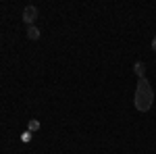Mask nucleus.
I'll use <instances>...</instances> for the list:
<instances>
[{"label": "nucleus", "instance_id": "f03ea898", "mask_svg": "<svg viewBox=\"0 0 156 154\" xmlns=\"http://www.w3.org/2000/svg\"><path fill=\"white\" fill-rule=\"evenodd\" d=\"M36 19H37V9L34 6V4H27V6L23 9V23L34 25Z\"/></svg>", "mask_w": 156, "mask_h": 154}, {"label": "nucleus", "instance_id": "39448f33", "mask_svg": "<svg viewBox=\"0 0 156 154\" xmlns=\"http://www.w3.org/2000/svg\"><path fill=\"white\" fill-rule=\"evenodd\" d=\"M37 127H40L37 121H31V123H29V129H37Z\"/></svg>", "mask_w": 156, "mask_h": 154}, {"label": "nucleus", "instance_id": "7ed1b4c3", "mask_svg": "<svg viewBox=\"0 0 156 154\" xmlns=\"http://www.w3.org/2000/svg\"><path fill=\"white\" fill-rule=\"evenodd\" d=\"M133 73L137 75V79H142V77H146V65H144V63H140V60H137V63L133 65Z\"/></svg>", "mask_w": 156, "mask_h": 154}, {"label": "nucleus", "instance_id": "20e7f679", "mask_svg": "<svg viewBox=\"0 0 156 154\" xmlns=\"http://www.w3.org/2000/svg\"><path fill=\"white\" fill-rule=\"evenodd\" d=\"M27 38L29 40H40V29H37L36 25H29L27 27Z\"/></svg>", "mask_w": 156, "mask_h": 154}, {"label": "nucleus", "instance_id": "f257e3e1", "mask_svg": "<svg viewBox=\"0 0 156 154\" xmlns=\"http://www.w3.org/2000/svg\"><path fill=\"white\" fill-rule=\"evenodd\" d=\"M133 104L140 113H148L152 104H154V92H152V85L148 81V77H142L137 81L135 88V98H133Z\"/></svg>", "mask_w": 156, "mask_h": 154}, {"label": "nucleus", "instance_id": "423d86ee", "mask_svg": "<svg viewBox=\"0 0 156 154\" xmlns=\"http://www.w3.org/2000/svg\"><path fill=\"white\" fill-rule=\"evenodd\" d=\"M152 50L156 52V36H154V40H152Z\"/></svg>", "mask_w": 156, "mask_h": 154}]
</instances>
